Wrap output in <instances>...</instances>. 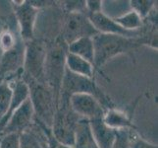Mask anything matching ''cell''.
<instances>
[{
  "mask_svg": "<svg viewBox=\"0 0 158 148\" xmlns=\"http://www.w3.org/2000/svg\"><path fill=\"white\" fill-rule=\"evenodd\" d=\"M94 45V62L95 70L101 72V68L110 59L120 54L132 52L141 47L139 38H127L118 35L97 34L92 37Z\"/></svg>",
  "mask_w": 158,
  "mask_h": 148,
  "instance_id": "6da1fadb",
  "label": "cell"
},
{
  "mask_svg": "<svg viewBox=\"0 0 158 148\" xmlns=\"http://www.w3.org/2000/svg\"><path fill=\"white\" fill-rule=\"evenodd\" d=\"M68 52V46L61 38L54 42L50 47H47L44 80L45 84L49 87L54 94L57 105L61 91L62 80L66 69V56Z\"/></svg>",
  "mask_w": 158,
  "mask_h": 148,
  "instance_id": "7a4b0ae2",
  "label": "cell"
},
{
  "mask_svg": "<svg viewBox=\"0 0 158 148\" xmlns=\"http://www.w3.org/2000/svg\"><path fill=\"white\" fill-rule=\"evenodd\" d=\"M30 88V100L34 109L35 120L51 128L57 101L52 91L45 83L34 81L22 76Z\"/></svg>",
  "mask_w": 158,
  "mask_h": 148,
  "instance_id": "3957f363",
  "label": "cell"
},
{
  "mask_svg": "<svg viewBox=\"0 0 158 148\" xmlns=\"http://www.w3.org/2000/svg\"><path fill=\"white\" fill-rule=\"evenodd\" d=\"M74 94H88L94 97L105 110L115 108L112 100L102 91L100 87H98L94 78L74 74L65 69L60 95L69 98Z\"/></svg>",
  "mask_w": 158,
  "mask_h": 148,
  "instance_id": "277c9868",
  "label": "cell"
},
{
  "mask_svg": "<svg viewBox=\"0 0 158 148\" xmlns=\"http://www.w3.org/2000/svg\"><path fill=\"white\" fill-rule=\"evenodd\" d=\"M79 119L80 117L70 107L69 98L60 95L51 125V131L54 137L61 143L73 147L76 127Z\"/></svg>",
  "mask_w": 158,
  "mask_h": 148,
  "instance_id": "5b68a950",
  "label": "cell"
},
{
  "mask_svg": "<svg viewBox=\"0 0 158 148\" xmlns=\"http://www.w3.org/2000/svg\"><path fill=\"white\" fill-rule=\"evenodd\" d=\"M47 45L41 40L35 39L25 43V53L22 76L40 83H45L44 68Z\"/></svg>",
  "mask_w": 158,
  "mask_h": 148,
  "instance_id": "8992f818",
  "label": "cell"
},
{
  "mask_svg": "<svg viewBox=\"0 0 158 148\" xmlns=\"http://www.w3.org/2000/svg\"><path fill=\"white\" fill-rule=\"evenodd\" d=\"M98 33L94 28L85 13H67L60 38L69 46L71 43L85 37H94Z\"/></svg>",
  "mask_w": 158,
  "mask_h": 148,
  "instance_id": "52a82bcc",
  "label": "cell"
},
{
  "mask_svg": "<svg viewBox=\"0 0 158 148\" xmlns=\"http://www.w3.org/2000/svg\"><path fill=\"white\" fill-rule=\"evenodd\" d=\"M15 18L19 27V35L24 43L35 39V26L39 9L31 5L29 0L27 1H13Z\"/></svg>",
  "mask_w": 158,
  "mask_h": 148,
  "instance_id": "ba28073f",
  "label": "cell"
},
{
  "mask_svg": "<svg viewBox=\"0 0 158 148\" xmlns=\"http://www.w3.org/2000/svg\"><path fill=\"white\" fill-rule=\"evenodd\" d=\"M72 111L81 119L89 120L102 119L106 110L94 97L88 94H74L69 97Z\"/></svg>",
  "mask_w": 158,
  "mask_h": 148,
  "instance_id": "9c48e42d",
  "label": "cell"
},
{
  "mask_svg": "<svg viewBox=\"0 0 158 148\" xmlns=\"http://www.w3.org/2000/svg\"><path fill=\"white\" fill-rule=\"evenodd\" d=\"M34 118V109L29 98L11 114L7 123L0 132V136L7 133H21L29 129Z\"/></svg>",
  "mask_w": 158,
  "mask_h": 148,
  "instance_id": "30bf717a",
  "label": "cell"
},
{
  "mask_svg": "<svg viewBox=\"0 0 158 148\" xmlns=\"http://www.w3.org/2000/svg\"><path fill=\"white\" fill-rule=\"evenodd\" d=\"M94 26V28L97 31L98 34H106V35H118L127 38H139V32H130L122 29L113 18H110L104 12H99L95 14H89L86 15Z\"/></svg>",
  "mask_w": 158,
  "mask_h": 148,
  "instance_id": "8fae6325",
  "label": "cell"
},
{
  "mask_svg": "<svg viewBox=\"0 0 158 148\" xmlns=\"http://www.w3.org/2000/svg\"><path fill=\"white\" fill-rule=\"evenodd\" d=\"M102 120L109 128L114 130H137L132 118L116 108L106 110Z\"/></svg>",
  "mask_w": 158,
  "mask_h": 148,
  "instance_id": "7c38bea8",
  "label": "cell"
},
{
  "mask_svg": "<svg viewBox=\"0 0 158 148\" xmlns=\"http://www.w3.org/2000/svg\"><path fill=\"white\" fill-rule=\"evenodd\" d=\"M92 134L99 148H112L116 138V130L109 128L102 119L89 120Z\"/></svg>",
  "mask_w": 158,
  "mask_h": 148,
  "instance_id": "4fadbf2b",
  "label": "cell"
},
{
  "mask_svg": "<svg viewBox=\"0 0 158 148\" xmlns=\"http://www.w3.org/2000/svg\"><path fill=\"white\" fill-rule=\"evenodd\" d=\"M73 148H99L92 134L89 119L80 118L78 120Z\"/></svg>",
  "mask_w": 158,
  "mask_h": 148,
  "instance_id": "5bb4252c",
  "label": "cell"
},
{
  "mask_svg": "<svg viewBox=\"0 0 158 148\" xmlns=\"http://www.w3.org/2000/svg\"><path fill=\"white\" fill-rule=\"evenodd\" d=\"M66 69L74 74L89 78H94L96 71L91 62L70 52H67L66 56Z\"/></svg>",
  "mask_w": 158,
  "mask_h": 148,
  "instance_id": "9a60e30c",
  "label": "cell"
},
{
  "mask_svg": "<svg viewBox=\"0 0 158 148\" xmlns=\"http://www.w3.org/2000/svg\"><path fill=\"white\" fill-rule=\"evenodd\" d=\"M68 52L84 58L94 64V45L91 37H85L71 43L68 46Z\"/></svg>",
  "mask_w": 158,
  "mask_h": 148,
  "instance_id": "2e32d148",
  "label": "cell"
},
{
  "mask_svg": "<svg viewBox=\"0 0 158 148\" xmlns=\"http://www.w3.org/2000/svg\"><path fill=\"white\" fill-rule=\"evenodd\" d=\"M113 20L121 27L122 29L130 32H139L143 24V20L135 12L131 10L128 13L113 18Z\"/></svg>",
  "mask_w": 158,
  "mask_h": 148,
  "instance_id": "e0dca14e",
  "label": "cell"
},
{
  "mask_svg": "<svg viewBox=\"0 0 158 148\" xmlns=\"http://www.w3.org/2000/svg\"><path fill=\"white\" fill-rule=\"evenodd\" d=\"M12 94V83L9 81L0 82V120L4 118V116L8 112Z\"/></svg>",
  "mask_w": 158,
  "mask_h": 148,
  "instance_id": "ac0fdd59",
  "label": "cell"
},
{
  "mask_svg": "<svg viewBox=\"0 0 158 148\" xmlns=\"http://www.w3.org/2000/svg\"><path fill=\"white\" fill-rule=\"evenodd\" d=\"M46 142L42 143L37 134L27 129L20 133V147L19 148H45Z\"/></svg>",
  "mask_w": 158,
  "mask_h": 148,
  "instance_id": "d6986e66",
  "label": "cell"
},
{
  "mask_svg": "<svg viewBox=\"0 0 158 148\" xmlns=\"http://www.w3.org/2000/svg\"><path fill=\"white\" fill-rule=\"evenodd\" d=\"M155 1L152 0H131L130 5L132 10L135 11L139 17L144 20L151 13V11L155 9Z\"/></svg>",
  "mask_w": 158,
  "mask_h": 148,
  "instance_id": "ffe728a7",
  "label": "cell"
},
{
  "mask_svg": "<svg viewBox=\"0 0 158 148\" xmlns=\"http://www.w3.org/2000/svg\"><path fill=\"white\" fill-rule=\"evenodd\" d=\"M20 40H22L21 38L18 39V37L12 31L8 29L3 30L0 33V48H1L2 52L12 49L19 43Z\"/></svg>",
  "mask_w": 158,
  "mask_h": 148,
  "instance_id": "44dd1931",
  "label": "cell"
},
{
  "mask_svg": "<svg viewBox=\"0 0 158 148\" xmlns=\"http://www.w3.org/2000/svg\"><path fill=\"white\" fill-rule=\"evenodd\" d=\"M20 133H7L0 136V148H19Z\"/></svg>",
  "mask_w": 158,
  "mask_h": 148,
  "instance_id": "7402d4cb",
  "label": "cell"
},
{
  "mask_svg": "<svg viewBox=\"0 0 158 148\" xmlns=\"http://www.w3.org/2000/svg\"><path fill=\"white\" fill-rule=\"evenodd\" d=\"M132 130H116V138L112 148H130V138Z\"/></svg>",
  "mask_w": 158,
  "mask_h": 148,
  "instance_id": "603a6c76",
  "label": "cell"
},
{
  "mask_svg": "<svg viewBox=\"0 0 158 148\" xmlns=\"http://www.w3.org/2000/svg\"><path fill=\"white\" fill-rule=\"evenodd\" d=\"M133 131H131V138H130V148H158L157 144H153L151 142L145 140L144 138L140 137L138 134H133Z\"/></svg>",
  "mask_w": 158,
  "mask_h": 148,
  "instance_id": "cb8c5ba5",
  "label": "cell"
},
{
  "mask_svg": "<svg viewBox=\"0 0 158 148\" xmlns=\"http://www.w3.org/2000/svg\"><path fill=\"white\" fill-rule=\"evenodd\" d=\"M67 13H85V1H63Z\"/></svg>",
  "mask_w": 158,
  "mask_h": 148,
  "instance_id": "d4e9b609",
  "label": "cell"
},
{
  "mask_svg": "<svg viewBox=\"0 0 158 148\" xmlns=\"http://www.w3.org/2000/svg\"><path fill=\"white\" fill-rule=\"evenodd\" d=\"M102 3L103 1H100V0L85 1V15L102 12Z\"/></svg>",
  "mask_w": 158,
  "mask_h": 148,
  "instance_id": "484cf974",
  "label": "cell"
},
{
  "mask_svg": "<svg viewBox=\"0 0 158 148\" xmlns=\"http://www.w3.org/2000/svg\"><path fill=\"white\" fill-rule=\"evenodd\" d=\"M30 1V3H31V5H32L35 8H36V9H40V8H42V7H46V6H48V5H51L52 3H54L53 1H37V0H29Z\"/></svg>",
  "mask_w": 158,
  "mask_h": 148,
  "instance_id": "4316f807",
  "label": "cell"
},
{
  "mask_svg": "<svg viewBox=\"0 0 158 148\" xmlns=\"http://www.w3.org/2000/svg\"><path fill=\"white\" fill-rule=\"evenodd\" d=\"M45 148H47V146H46V147H45Z\"/></svg>",
  "mask_w": 158,
  "mask_h": 148,
  "instance_id": "83f0119b",
  "label": "cell"
}]
</instances>
